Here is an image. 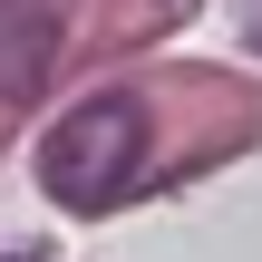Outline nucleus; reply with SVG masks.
<instances>
[{
  "mask_svg": "<svg viewBox=\"0 0 262 262\" xmlns=\"http://www.w3.org/2000/svg\"><path fill=\"white\" fill-rule=\"evenodd\" d=\"M146 165V107L136 97H78L49 146H39V185L68 204V214H107Z\"/></svg>",
  "mask_w": 262,
  "mask_h": 262,
  "instance_id": "nucleus-1",
  "label": "nucleus"
},
{
  "mask_svg": "<svg viewBox=\"0 0 262 262\" xmlns=\"http://www.w3.org/2000/svg\"><path fill=\"white\" fill-rule=\"evenodd\" d=\"M58 68V0H0V97H39Z\"/></svg>",
  "mask_w": 262,
  "mask_h": 262,
  "instance_id": "nucleus-2",
  "label": "nucleus"
},
{
  "mask_svg": "<svg viewBox=\"0 0 262 262\" xmlns=\"http://www.w3.org/2000/svg\"><path fill=\"white\" fill-rule=\"evenodd\" d=\"M156 10H175V19H185V10H194V0H156Z\"/></svg>",
  "mask_w": 262,
  "mask_h": 262,
  "instance_id": "nucleus-3",
  "label": "nucleus"
}]
</instances>
